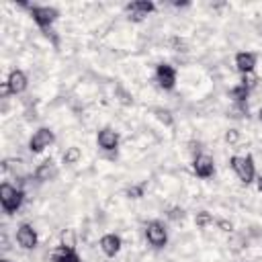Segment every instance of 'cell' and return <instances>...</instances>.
<instances>
[{
	"instance_id": "6da1fadb",
	"label": "cell",
	"mask_w": 262,
	"mask_h": 262,
	"mask_svg": "<svg viewBox=\"0 0 262 262\" xmlns=\"http://www.w3.org/2000/svg\"><path fill=\"white\" fill-rule=\"evenodd\" d=\"M229 166L231 170L235 172V176L239 178V182L244 184H250L254 182L256 178V168H254V158L248 154V156H233L229 160Z\"/></svg>"
},
{
	"instance_id": "7a4b0ae2",
	"label": "cell",
	"mask_w": 262,
	"mask_h": 262,
	"mask_svg": "<svg viewBox=\"0 0 262 262\" xmlns=\"http://www.w3.org/2000/svg\"><path fill=\"white\" fill-rule=\"evenodd\" d=\"M23 201H25V192L23 190H18V188H14L10 184H2L0 186V203H2V209L6 213H16L20 209Z\"/></svg>"
},
{
	"instance_id": "3957f363",
	"label": "cell",
	"mask_w": 262,
	"mask_h": 262,
	"mask_svg": "<svg viewBox=\"0 0 262 262\" xmlns=\"http://www.w3.org/2000/svg\"><path fill=\"white\" fill-rule=\"evenodd\" d=\"M156 10V4L149 2V0H135V2H129L125 6V14L131 23H141L147 18V14H151Z\"/></svg>"
},
{
	"instance_id": "277c9868",
	"label": "cell",
	"mask_w": 262,
	"mask_h": 262,
	"mask_svg": "<svg viewBox=\"0 0 262 262\" xmlns=\"http://www.w3.org/2000/svg\"><path fill=\"white\" fill-rule=\"evenodd\" d=\"M53 141H55L53 131L47 129V127H41V129H37V131L33 133V137H31V141H29V149H31L33 154H41V151H45Z\"/></svg>"
},
{
	"instance_id": "5b68a950",
	"label": "cell",
	"mask_w": 262,
	"mask_h": 262,
	"mask_svg": "<svg viewBox=\"0 0 262 262\" xmlns=\"http://www.w3.org/2000/svg\"><path fill=\"white\" fill-rule=\"evenodd\" d=\"M145 237L154 248H164L168 242V231L160 221H149L145 225Z\"/></svg>"
},
{
	"instance_id": "8992f818",
	"label": "cell",
	"mask_w": 262,
	"mask_h": 262,
	"mask_svg": "<svg viewBox=\"0 0 262 262\" xmlns=\"http://www.w3.org/2000/svg\"><path fill=\"white\" fill-rule=\"evenodd\" d=\"M31 12H33L35 23H37L41 29H49V27L55 23V18L59 16V12H57L53 6H33Z\"/></svg>"
},
{
	"instance_id": "52a82bcc",
	"label": "cell",
	"mask_w": 262,
	"mask_h": 262,
	"mask_svg": "<svg viewBox=\"0 0 262 262\" xmlns=\"http://www.w3.org/2000/svg\"><path fill=\"white\" fill-rule=\"evenodd\" d=\"M156 82L164 90H172L176 86V70L170 63H160L156 70Z\"/></svg>"
},
{
	"instance_id": "ba28073f",
	"label": "cell",
	"mask_w": 262,
	"mask_h": 262,
	"mask_svg": "<svg viewBox=\"0 0 262 262\" xmlns=\"http://www.w3.org/2000/svg\"><path fill=\"white\" fill-rule=\"evenodd\" d=\"M16 242H18V246L25 248V250H33V248H37L39 237H37L35 227L29 225V223L18 225V229H16Z\"/></svg>"
},
{
	"instance_id": "9c48e42d",
	"label": "cell",
	"mask_w": 262,
	"mask_h": 262,
	"mask_svg": "<svg viewBox=\"0 0 262 262\" xmlns=\"http://www.w3.org/2000/svg\"><path fill=\"white\" fill-rule=\"evenodd\" d=\"M192 170L199 178H211L215 174V164H213V158L205 156V154H199L194 156L192 160Z\"/></svg>"
},
{
	"instance_id": "30bf717a",
	"label": "cell",
	"mask_w": 262,
	"mask_h": 262,
	"mask_svg": "<svg viewBox=\"0 0 262 262\" xmlns=\"http://www.w3.org/2000/svg\"><path fill=\"white\" fill-rule=\"evenodd\" d=\"M98 246H100V250H102V254H104V256L115 258V256L121 252L123 242H121V237H119L117 233H104V235L100 237Z\"/></svg>"
},
{
	"instance_id": "8fae6325",
	"label": "cell",
	"mask_w": 262,
	"mask_h": 262,
	"mask_svg": "<svg viewBox=\"0 0 262 262\" xmlns=\"http://www.w3.org/2000/svg\"><path fill=\"white\" fill-rule=\"evenodd\" d=\"M27 84H29V80H27V74H25L23 70H12V72L8 74L6 88H8L12 94H20V92H25Z\"/></svg>"
},
{
	"instance_id": "7c38bea8",
	"label": "cell",
	"mask_w": 262,
	"mask_h": 262,
	"mask_svg": "<svg viewBox=\"0 0 262 262\" xmlns=\"http://www.w3.org/2000/svg\"><path fill=\"white\" fill-rule=\"evenodd\" d=\"M96 143H98L104 151H113V149H117V145H119V133L113 131V129H108V127H104V129L98 131Z\"/></svg>"
},
{
	"instance_id": "4fadbf2b",
	"label": "cell",
	"mask_w": 262,
	"mask_h": 262,
	"mask_svg": "<svg viewBox=\"0 0 262 262\" xmlns=\"http://www.w3.org/2000/svg\"><path fill=\"white\" fill-rule=\"evenodd\" d=\"M57 174H59V168H57V164H55L53 160H45V162H43V164H39V166H37V170H35V178H37V180H41V182L53 180Z\"/></svg>"
},
{
	"instance_id": "5bb4252c",
	"label": "cell",
	"mask_w": 262,
	"mask_h": 262,
	"mask_svg": "<svg viewBox=\"0 0 262 262\" xmlns=\"http://www.w3.org/2000/svg\"><path fill=\"white\" fill-rule=\"evenodd\" d=\"M235 68H237L242 74H252L254 68H256V53L239 51V53L235 55Z\"/></svg>"
},
{
	"instance_id": "9a60e30c",
	"label": "cell",
	"mask_w": 262,
	"mask_h": 262,
	"mask_svg": "<svg viewBox=\"0 0 262 262\" xmlns=\"http://www.w3.org/2000/svg\"><path fill=\"white\" fill-rule=\"evenodd\" d=\"M53 262H80V258H78L76 250L66 248V246H59L53 252Z\"/></svg>"
},
{
	"instance_id": "2e32d148",
	"label": "cell",
	"mask_w": 262,
	"mask_h": 262,
	"mask_svg": "<svg viewBox=\"0 0 262 262\" xmlns=\"http://www.w3.org/2000/svg\"><path fill=\"white\" fill-rule=\"evenodd\" d=\"M80 158H82V149L78 147V145H70L66 151H63V156H61V160H63V164H78L80 162Z\"/></svg>"
},
{
	"instance_id": "e0dca14e",
	"label": "cell",
	"mask_w": 262,
	"mask_h": 262,
	"mask_svg": "<svg viewBox=\"0 0 262 262\" xmlns=\"http://www.w3.org/2000/svg\"><path fill=\"white\" fill-rule=\"evenodd\" d=\"M248 94H250V90H248L244 84H237V86H233V88L229 90V96H231L235 102H244V100L248 98Z\"/></svg>"
},
{
	"instance_id": "ac0fdd59",
	"label": "cell",
	"mask_w": 262,
	"mask_h": 262,
	"mask_svg": "<svg viewBox=\"0 0 262 262\" xmlns=\"http://www.w3.org/2000/svg\"><path fill=\"white\" fill-rule=\"evenodd\" d=\"M211 223H213V215H211L209 211H201V213H196V217H194V225H196V227L205 229V227L211 225Z\"/></svg>"
},
{
	"instance_id": "d6986e66",
	"label": "cell",
	"mask_w": 262,
	"mask_h": 262,
	"mask_svg": "<svg viewBox=\"0 0 262 262\" xmlns=\"http://www.w3.org/2000/svg\"><path fill=\"white\" fill-rule=\"evenodd\" d=\"M154 115H156V119L160 121V123H164V125H172V115H170V111H166V108H156L154 111Z\"/></svg>"
},
{
	"instance_id": "ffe728a7",
	"label": "cell",
	"mask_w": 262,
	"mask_h": 262,
	"mask_svg": "<svg viewBox=\"0 0 262 262\" xmlns=\"http://www.w3.org/2000/svg\"><path fill=\"white\" fill-rule=\"evenodd\" d=\"M61 246L72 248V250H74V246H76V235H74V231H72V229H66V231L61 233Z\"/></svg>"
},
{
	"instance_id": "44dd1931",
	"label": "cell",
	"mask_w": 262,
	"mask_h": 262,
	"mask_svg": "<svg viewBox=\"0 0 262 262\" xmlns=\"http://www.w3.org/2000/svg\"><path fill=\"white\" fill-rule=\"evenodd\" d=\"M170 45H172L174 51H188V49H186V43H184L180 37H172V39H170Z\"/></svg>"
},
{
	"instance_id": "7402d4cb",
	"label": "cell",
	"mask_w": 262,
	"mask_h": 262,
	"mask_svg": "<svg viewBox=\"0 0 262 262\" xmlns=\"http://www.w3.org/2000/svg\"><path fill=\"white\" fill-rule=\"evenodd\" d=\"M168 217L172 219V221H182L184 219V209H180V207H172L170 211H168Z\"/></svg>"
},
{
	"instance_id": "603a6c76",
	"label": "cell",
	"mask_w": 262,
	"mask_h": 262,
	"mask_svg": "<svg viewBox=\"0 0 262 262\" xmlns=\"http://www.w3.org/2000/svg\"><path fill=\"white\" fill-rule=\"evenodd\" d=\"M225 141L227 143H237L239 141V131L237 129H227L225 131Z\"/></svg>"
},
{
	"instance_id": "cb8c5ba5",
	"label": "cell",
	"mask_w": 262,
	"mask_h": 262,
	"mask_svg": "<svg viewBox=\"0 0 262 262\" xmlns=\"http://www.w3.org/2000/svg\"><path fill=\"white\" fill-rule=\"evenodd\" d=\"M127 196L129 199H141L143 196V186H129L127 188Z\"/></svg>"
},
{
	"instance_id": "d4e9b609",
	"label": "cell",
	"mask_w": 262,
	"mask_h": 262,
	"mask_svg": "<svg viewBox=\"0 0 262 262\" xmlns=\"http://www.w3.org/2000/svg\"><path fill=\"white\" fill-rule=\"evenodd\" d=\"M256 82H258V78L254 76V74H244V80H242V84L250 90V88H254L256 86Z\"/></svg>"
},
{
	"instance_id": "484cf974",
	"label": "cell",
	"mask_w": 262,
	"mask_h": 262,
	"mask_svg": "<svg viewBox=\"0 0 262 262\" xmlns=\"http://www.w3.org/2000/svg\"><path fill=\"white\" fill-rule=\"evenodd\" d=\"M215 223H217V227H219L221 231H225V233L233 231V223H231V221H227V219H217Z\"/></svg>"
},
{
	"instance_id": "4316f807",
	"label": "cell",
	"mask_w": 262,
	"mask_h": 262,
	"mask_svg": "<svg viewBox=\"0 0 262 262\" xmlns=\"http://www.w3.org/2000/svg\"><path fill=\"white\" fill-rule=\"evenodd\" d=\"M119 94H121V102L123 104H131L133 102V98H129V94H125L123 90H119Z\"/></svg>"
},
{
	"instance_id": "83f0119b",
	"label": "cell",
	"mask_w": 262,
	"mask_h": 262,
	"mask_svg": "<svg viewBox=\"0 0 262 262\" xmlns=\"http://www.w3.org/2000/svg\"><path fill=\"white\" fill-rule=\"evenodd\" d=\"M256 186H258V190H260V192H262V176H260V178H258V182H256Z\"/></svg>"
},
{
	"instance_id": "f1b7e54d",
	"label": "cell",
	"mask_w": 262,
	"mask_h": 262,
	"mask_svg": "<svg viewBox=\"0 0 262 262\" xmlns=\"http://www.w3.org/2000/svg\"><path fill=\"white\" fill-rule=\"evenodd\" d=\"M258 117H260V121H262V108H260V111H258Z\"/></svg>"
},
{
	"instance_id": "f546056e",
	"label": "cell",
	"mask_w": 262,
	"mask_h": 262,
	"mask_svg": "<svg viewBox=\"0 0 262 262\" xmlns=\"http://www.w3.org/2000/svg\"><path fill=\"white\" fill-rule=\"evenodd\" d=\"M0 262H10V260H0Z\"/></svg>"
}]
</instances>
